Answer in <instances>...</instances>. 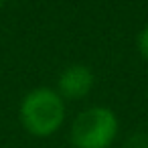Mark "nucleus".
<instances>
[{
    "instance_id": "obj_1",
    "label": "nucleus",
    "mask_w": 148,
    "mask_h": 148,
    "mask_svg": "<svg viewBox=\"0 0 148 148\" xmlns=\"http://www.w3.org/2000/svg\"><path fill=\"white\" fill-rule=\"evenodd\" d=\"M21 120L33 136L45 138L55 134L65 120L63 97L49 87L33 89L21 103Z\"/></svg>"
},
{
    "instance_id": "obj_2",
    "label": "nucleus",
    "mask_w": 148,
    "mask_h": 148,
    "mask_svg": "<svg viewBox=\"0 0 148 148\" xmlns=\"http://www.w3.org/2000/svg\"><path fill=\"white\" fill-rule=\"evenodd\" d=\"M118 134V118L108 108H89L81 112L71 126L75 148H108Z\"/></svg>"
},
{
    "instance_id": "obj_3",
    "label": "nucleus",
    "mask_w": 148,
    "mask_h": 148,
    "mask_svg": "<svg viewBox=\"0 0 148 148\" xmlns=\"http://www.w3.org/2000/svg\"><path fill=\"white\" fill-rule=\"evenodd\" d=\"M93 87V73L85 65H71L59 77V95L69 99H79Z\"/></svg>"
},
{
    "instance_id": "obj_4",
    "label": "nucleus",
    "mask_w": 148,
    "mask_h": 148,
    "mask_svg": "<svg viewBox=\"0 0 148 148\" xmlns=\"http://www.w3.org/2000/svg\"><path fill=\"white\" fill-rule=\"evenodd\" d=\"M138 49L144 59H148V27H144L138 35Z\"/></svg>"
},
{
    "instance_id": "obj_5",
    "label": "nucleus",
    "mask_w": 148,
    "mask_h": 148,
    "mask_svg": "<svg viewBox=\"0 0 148 148\" xmlns=\"http://www.w3.org/2000/svg\"><path fill=\"white\" fill-rule=\"evenodd\" d=\"M0 2H4V0H0Z\"/></svg>"
}]
</instances>
